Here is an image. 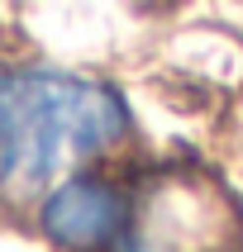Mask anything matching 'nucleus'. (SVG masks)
<instances>
[{
	"mask_svg": "<svg viewBox=\"0 0 243 252\" xmlns=\"http://www.w3.org/2000/svg\"><path fill=\"white\" fill-rule=\"evenodd\" d=\"M129 110L110 86L62 71L0 76V195H34L62 167L124 138Z\"/></svg>",
	"mask_w": 243,
	"mask_h": 252,
	"instance_id": "nucleus-1",
	"label": "nucleus"
},
{
	"mask_svg": "<svg viewBox=\"0 0 243 252\" xmlns=\"http://www.w3.org/2000/svg\"><path fill=\"white\" fill-rule=\"evenodd\" d=\"M214 228H219V214L200 200L196 186L167 181L139 210L129 205V224L114 252H196L214 238Z\"/></svg>",
	"mask_w": 243,
	"mask_h": 252,
	"instance_id": "nucleus-2",
	"label": "nucleus"
},
{
	"mask_svg": "<svg viewBox=\"0 0 243 252\" xmlns=\"http://www.w3.org/2000/svg\"><path fill=\"white\" fill-rule=\"evenodd\" d=\"M124 224H129L124 190L100 176H76V181L57 186L43 205L48 238L67 252H114Z\"/></svg>",
	"mask_w": 243,
	"mask_h": 252,
	"instance_id": "nucleus-3",
	"label": "nucleus"
}]
</instances>
